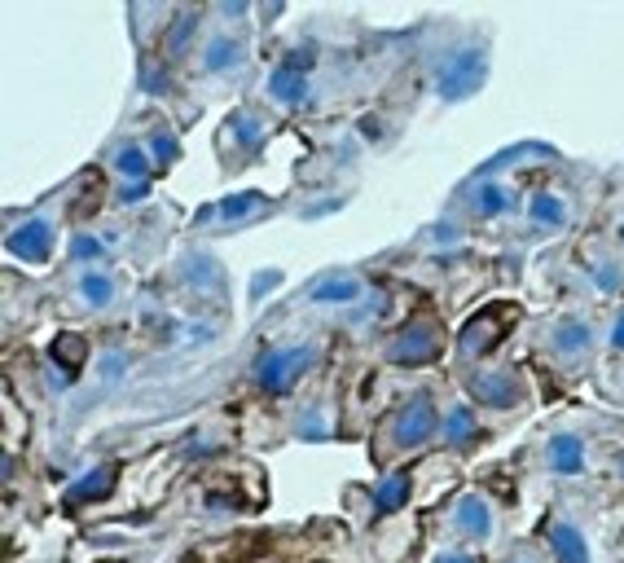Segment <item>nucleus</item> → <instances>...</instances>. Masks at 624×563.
<instances>
[{
    "label": "nucleus",
    "mask_w": 624,
    "mask_h": 563,
    "mask_svg": "<svg viewBox=\"0 0 624 563\" xmlns=\"http://www.w3.org/2000/svg\"><path fill=\"white\" fill-rule=\"evenodd\" d=\"M611 339H616V348L624 352V313L616 317V330H611Z\"/></svg>",
    "instance_id": "cd10ccee"
},
{
    "label": "nucleus",
    "mask_w": 624,
    "mask_h": 563,
    "mask_svg": "<svg viewBox=\"0 0 624 563\" xmlns=\"http://www.w3.org/2000/svg\"><path fill=\"white\" fill-rule=\"evenodd\" d=\"M154 154H159L163 163H172V159H176V141H172V132H159V137H154Z\"/></svg>",
    "instance_id": "393cba45"
},
{
    "label": "nucleus",
    "mask_w": 624,
    "mask_h": 563,
    "mask_svg": "<svg viewBox=\"0 0 624 563\" xmlns=\"http://www.w3.org/2000/svg\"><path fill=\"white\" fill-rule=\"evenodd\" d=\"M484 75H488L484 49H462V53H453V58L444 62V71L436 75V93L444 102H462V97L484 88Z\"/></svg>",
    "instance_id": "f257e3e1"
},
{
    "label": "nucleus",
    "mask_w": 624,
    "mask_h": 563,
    "mask_svg": "<svg viewBox=\"0 0 624 563\" xmlns=\"http://www.w3.org/2000/svg\"><path fill=\"white\" fill-rule=\"evenodd\" d=\"M550 546H554V555H559V563H589V546L572 524H554L550 528Z\"/></svg>",
    "instance_id": "ddd939ff"
},
{
    "label": "nucleus",
    "mask_w": 624,
    "mask_h": 563,
    "mask_svg": "<svg viewBox=\"0 0 624 563\" xmlns=\"http://www.w3.org/2000/svg\"><path fill=\"white\" fill-rule=\"evenodd\" d=\"M436 405H431V396L427 392H418L414 401L405 405V410L396 414V427H392V440L400 449H418L422 440H431L436 436Z\"/></svg>",
    "instance_id": "7ed1b4c3"
},
{
    "label": "nucleus",
    "mask_w": 624,
    "mask_h": 563,
    "mask_svg": "<svg viewBox=\"0 0 624 563\" xmlns=\"http://www.w3.org/2000/svg\"><path fill=\"white\" fill-rule=\"evenodd\" d=\"M260 207H269V198L264 194H255V190H247V194H233V198H225V203H211V207H203V220H247V216H255Z\"/></svg>",
    "instance_id": "9b49d317"
},
{
    "label": "nucleus",
    "mask_w": 624,
    "mask_h": 563,
    "mask_svg": "<svg viewBox=\"0 0 624 563\" xmlns=\"http://www.w3.org/2000/svg\"><path fill=\"white\" fill-rule=\"evenodd\" d=\"M115 476H119V471L106 462V467H97L93 476L75 480V484H71V493H66V502H71V506H80V502H97V498H106V493L115 489Z\"/></svg>",
    "instance_id": "f8f14e48"
},
{
    "label": "nucleus",
    "mask_w": 624,
    "mask_h": 563,
    "mask_svg": "<svg viewBox=\"0 0 624 563\" xmlns=\"http://www.w3.org/2000/svg\"><path fill=\"white\" fill-rule=\"evenodd\" d=\"M269 97H277V102H286V106H299L308 97V53L304 49H295L291 58L269 75Z\"/></svg>",
    "instance_id": "423d86ee"
},
{
    "label": "nucleus",
    "mask_w": 624,
    "mask_h": 563,
    "mask_svg": "<svg viewBox=\"0 0 624 563\" xmlns=\"http://www.w3.org/2000/svg\"><path fill=\"white\" fill-rule=\"evenodd\" d=\"M620 471H624V454H620Z\"/></svg>",
    "instance_id": "c756f323"
},
{
    "label": "nucleus",
    "mask_w": 624,
    "mask_h": 563,
    "mask_svg": "<svg viewBox=\"0 0 624 563\" xmlns=\"http://www.w3.org/2000/svg\"><path fill=\"white\" fill-rule=\"evenodd\" d=\"M361 295V282H352V278H326L321 286H312V300L317 304H348Z\"/></svg>",
    "instance_id": "a211bd4d"
},
{
    "label": "nucleus",
    "mask_w": 624,
    "mask_h": 563,
    "mask_svg": "<svg viewBox=\"0 0 624 563\" xmlns=\"http://www.w3.org/2000/svg\"><path fill=\"white\" fill-rule=\"evenodd\" d=\"M532 220H537V225H545V229H563V225H567V207H563V198L541 190L537 198H532Z\"/></svg>",
    "instance_id": "dca6fc26"
},
{
    "label": "nucleus",
    "mask_w": 624,
    "mask_h": 563,
    "mask_svg": "<svg viewBox=\"0 0 624 563\" xmlns=\"http://www.w3.org/2000/svg\"><path fill=\"white\" fill-rule=\"evenodd\" d=\"M277 282H282V273H277V269H273V273H260V278H255V286H251V300H260V295L273 291Z\"/></svg>",
    "instance_id": "a878e982"
},
{
    "label": "nucleus",
    "mask_w": 624,
    "mask_h": 563,
    "mask_svg": "<svg viewBox=\"0 0 624 563\" xmlns=\"http://www.w3.org/2000/svg\"><path fill=\"white\" fill-rule=\"evenodd\" d=\"M49 247H53V225L49 220H27L22 229L9 234V251H14L18 260H27V264L49 260Z\"/></svg>",
    "instance_id": "0eeeda50"
},
{
    "label": "nucleus",
    "mask_w": 624,
    "mask_h": 563,
    "mask_svg": "<svg viewBox=\"0 0 624 563\" xmlns=\"http://www.w3.org/2000/svg\"><path fill=\"white\" fill-rule=\"evenodd\" d=\"M238 62H242V44L233 36H216L207 44V53H203L207 71H229V66H238Z\"/></svg>",
    "instance_id": "4468645a"
},
{
    "label": "nucleus",
    "mask_w": 624,
    "mask_h": 563,
    "mask_svg": "<svg viewBox=\"0 0 624 563\" xmlns=\"http://www.w3.org/2000/svg\"><path fill=\"white\" fill-rule=\"evenodd\" d=\"M436 563H475V559L471 555H440Z\"/></svg>",
    "instance_id": "c85d7f7f"
},
{
    "label": "nucleus",
    "mask_w": 624,
    "mask_h": 563,
    "mask_svg": "<svg viewBox=\"0 0 624 563\" xmlns=\"http://www.w3.org/2000/svg\"><path fill=\"white\" fill-rule=\"evenodd\" d=\"M71 256H75V260H97V256H102V242L88 238V234H80V238L71 242Z\"/></svg>",
    "instance_id": "b1692460"
},
{
    "label": "nucleus",
    "mask_w": 624,
    "mask_h": 563,
    "mask_svg": "<svg viewBox=\"0 0 624 563\" xmlns=\"http://www.w3.org/2000/svg\"><path fill=\"white\" fill-rule=\"evenodd\" d=\"M396 366H427V361L440 357V330L431 322H409L400 335L387 344Z\"/></svg>",
    "instance_id": "f03ea898"
},
{
    "label": "nucleus",
    "mask_w": 624,
    "mask_h": 563,
    "mask_svg": "<svg viewBox=\"0 0 624 563\" xmlns=\"http://www.w3.org/2000/svg\"><path fill=\"white\" fill-rule=\"evenodd\" d=\"M409 502V476H387L383 484H378V493H374V506L383 515H392L400 511V506Z\"/></svg>",
    "instance_id": "f3484780"
},
{
    "label": "nucleus",
    "mask_w": 624,
    "mask_h": 563,
    "mask_svg": "<svg viewBox=\"0 0 624 563\" xmlns=\"http://www.w3.org/2000/svg\"><path fill=\"white\" fill-rule=\"evenodd\" d=\"M510 203H515V194H506L497 181H484V185L475 190L479 216H501V212H510Z\"/></svg>",
    "instance_id": "aec40b11"
},
{
    "label": "nucleus",
    "mask_w": 624,
    "mask_h": 563,
    "mask_svg": "<svg viewBox=\"0 0 624 563\" xmlns=\"http://www.w3.org/2000/svg\"><path fill=\"white\" fill-rule=\"evenodd\" d=\"M471 396L479 405H493V410H510V405L519 401V379L506 370L497 374H475L471 379Z\"/></svg>",
    "instance_id": "6e6552de"
},
{
    "label": "nucleus",
    "mask_w": 624,
    "mask_h": 563,
    "mask_svg": "<svg viewBox=\"0 0 624 563\" xmlns=\"http://www.w3.org/2000/svg\"><path fill=\"white\" fill-rule=\"evenodd\" d=\"M312 366V348H277L269 352V357L260 361V388L264 392H291L295 374Z\"/></svg>",
    "instance_id": "39448f33"
},
{
    "label": "nucleus",
    "mask_w": 624,
    "mask_h": 563,
    "mask_svg": "<svg viewBox=\"0 0 624 563\" xmlns=\"http://www.w3.org/2000/svg\"><path fill=\"white\" fill-rule=\"evenodd\" d=\"M515 317H519V308H510V304H493V308H484V313H475L471 322L462 326V348L484 357V352L493 348L497 339L510 330V322H515Z\"/></svg>",
    "instance_id": "20e7f679"
},
{
    "label": "nucleus",
    "mask_w": 624,
    "mask_h": 563,
    "mask_svg": "<svg viewBox=\"0 0 624 563\" xmlns=\"http://www.w3.org/2000/svg\"><path fill=\"white\" fill-rule=\"evenodd\" d=\"M444 436H449V445H453V449H466L471 440H479V423H475V414L466 410V405H458V410L449 414V423H444Z\"/></svg>",
    "instance_id": "2eb2a0df"
},
{
    "label": "nucleus",
    "mask_w": 624,
    "mask_h": 563,
    "mask_svg": "<svg viewBox=\"0 0 624 563\" xmlns=\"http://www.w3.org/2000/svg\"><path fill=\"white\" fill-rule=\"evenodd\" d=\"M80 291H84V300L93 308H106L110 300H115V286H110V278H102V273H84Z\"/></svg>",
    "instance_id": "5701e85b"
},
{
    "label": "nucleus",
    "mask_w": 624,
    "mask_h": 563,
    "mask_svg": "<svg viewBox=\"0 0 624 563\" xmlns=\"http://www.w3.org/2000/svg\"><path fill=\"white\" fill-rule=\"evenodd\" d=\"M545 462H550V471H559V476H581L585 471V445L576 436H550V445H545Z\"/></svg>",
    "instance_id": "1a4fd4ad"
},
{
    "label": "nucleus",
    "mask_w": 624,
    "mask_h": 563,
    "mask_svg": "<svg viewBox=\"0 0 624 563\" xmlns=\"http://www.w3.org/2000/svg\"><path fill=\"white\" fill-rule=\"evenodd\" d=\"M53 361H62L66 379H75L80 366H84V339L80 335H58V339H53Z\"/></svg>",
    "instance_id": "6ab92c4d"
},
{
    "label": "nucleus",
    "mask_w": 624,
    "mask_h": 563,
    "mask_svg": "<svg viewBox=\"0 0 624 563\" xmlns=\"http://www.w3.org/2000/svg\"><path fill=\"white\" fill-rule=\"evenodd\" d=\"M453 524H458L466 537H479V542H484V537L493 533V511H488V502L479 498V493H466V498L458 502V515H453Z\"/></svg>",
    "instance_id": "9d476101"
},
{
    "label": "nucleus",
    "mask_w": 624,
    "mask_h": 563,
    "mask_svg": "<svg viewBox=\"0 0 624 563\" xmlns=\"http://www.w3.org/2000/svg\"><path fill=\"white\" fill-rule=\"evenodd\" d=\"M554 348L567 352V357L585 352V348H589V326H585V322H563L559 330H554Z\"/></svg>",
    "instance_id": "412c9836"
},
{
    "label": "nucleus",
    "mask_w": 624,
    "mask_h": 563,
    "mask_svg": "<svg viewBox=\"0 0 624 563\" xmlns=\"http://www.w3.org/2000/svg\"><path fill=\"white\" fill-rule=\"evenodd\" d=\"M115 168L124 172V176H137V185H146V176H150V159H146V150H141V146H128V150H119Z\"/></svg>",
    "instance_id": "4be33fe9"
},
{
    "label": "nucleus",
    "mask_w": 624,
    "mask_h": 563,
    "mask_svg": "<svg viewBox=\"0 0 624 563\" xmlns=\"http://www.w3.org/2000/svg\"><path fill=\"white\" fill-rule=\"evenodd\" d=\"M189 31H194V18H181V22H176V31H172V53H181V49H185Z\"/></svg>",
    "instance_id": "bb28decb"
}]
</instances>
